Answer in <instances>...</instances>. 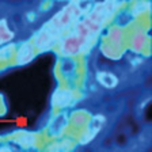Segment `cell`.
Listing matches in <instances>:
<instances>
[{"instance_id": "1", "label": "cell", "mask_w": 152, "mask_h": 152, "mask_svg": "<svg viewBox=\"0 0 152 152\" xmlns=\"http://www.w3.org/2000/svg\"><path fill=\"white\" fill-rule=\"evenodd\" d=\"M98 80L99 83H101L102 86H104V87H107V88H113V87H115L118 83L117 77L113 75V73L110 72H101L98 73Z\"/></svg>"}]
</instances>
